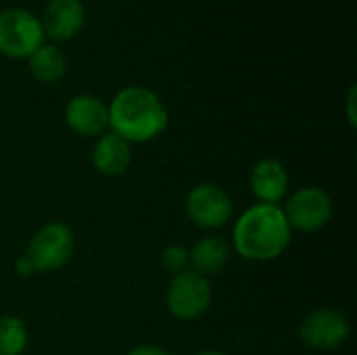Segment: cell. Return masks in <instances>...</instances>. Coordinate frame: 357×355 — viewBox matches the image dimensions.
<instances>
[{"mask_svg":"<svg viewBox=\"0 0 357 355\" xmlns=\"http://www.w3.org/2000/svg\"><path fill=\"white\" fill-rule=\"evenodd\" d=\"M109 107V130L130 144H144L159 138L169 123L163 100L144 86L121 88Z\"/></svg>","mask_w":357,"mask_h":355,"instance_id":"6da1fadb","label":"cell"},{"mask_svg":"<svg viewBox=\"0 0 357 355\" xmlns=\"http://www.w3.org/2000/svg\"><path fill=\"white\" fill-rule=\"evenodd\" d=\"M293 239V230L280 205L255 203L232 228V249L247 262H272L280 257Z\"/></svg>","mask_w":357,"mask_h":355,"instance_id":"7a4b0ae2","label":"cell"},{"mask_svg":"<svg viewBox=\"0 0 357 355\" xmlns=\"http://www.w3.org/2000/svg\"><path fill=\"white\" fill-rule=\"evenodd\" d=\"M75 251V236L71 228L63 222L44 224L33 232L25 249L27 259L38 272H56L65 268Z\"/></svg>","mask_w":357,"mask_h":355,"instance_id":"3957f363","label":"cell"},{"mask_svg":"<svg viewBox=\"0 0 357 355\" xmlns=\"http://www.w3.org/2000/svg\"><path fill=\"white\" fill-rule=\"evenodd\" d=\"M46 44L40 17L23 8L0 10V54L6 59H29Z\"/></svg>","mask_w":357,"mask_h":355,"instance_id":"277c9868","label":"cell"},{"mask_svg":"<svg viewBox=\"0 0 357 355\" xmlns=\"http://www.w3.org/2000/svg\"><path fill=\"white\" fill-rule=\"evenodd\" d=\"M211 299L213 293L209 278L201 276L195 270H186L182 274L172 276L165 293L167 312L182 322L199 320L211 308Z\"/></svg>","mask_w":357,"mask_h":355,"instance_id":"5b68a950","label":"cell"},{"mask_svg":"<svg viewBox=\"0 0 357 355\" xmlns=\"http://www.w3.org/2000/svg\"><path fill=\"white\" fill-rule=\"evenodd\" d=\"M284 218L291 230L314 234L328 226L333 220V199L320 186H303L291 192L284 201Z\"/></svg>","mask_w":357,"mask_h":355,"instance_id":"8992f818","label":"cell"},{"mask_svg":"<svg viewBox=\"0 0 357 355\" xmlns=\"http://www.w3.org/2000/svg\"><path fill=\"white\" fill-rule=\"evenodd\" d=\"M230 195L211 182L197 184L186 197V216L201 230H220L232 220Z\"/></svg>","mask_w":357,"mask_h":355,"instance_id":"52a82bcc","label":"cell"},{"mask_svg":"<svg viewBox=\"0 0 357 355\" xmlns=\"http://www.w3.org/2000/svg\"><path fill=\"white\" fill-rule=\"evenodd\" d=\"M351 326L345 314L322 308L307 314L299 324V339L316 352H335L347 343Z\"/></svg>","mask_w":357,"mask_h":355,"instance_id":"ba28073f","label":"cell"},{"mask_svg":"<svg viewBox=\"0 0 357 355\" xmlns=\"http://www.w3.org/2000/svg\"><path fill=\"white\" fill-rule=\"evenodd\" d=\"M65 123L82 138H98L109 132V107L92 94H77L65 107Z\"/></svg>","mask_w":357,"mask_h":355,"instance_id":"9c48e42d","label":"cell"},{"mask_svg":"<svg viewBox=\"0 0 357 355\" xmlns=\"http://www.w3.org/2000/svg\"><path fill=\"white\" fill-rule=\"evenodd\" d=\"M40 23L44 38L52 42H67L84 29L86 8L82 0H48Z\"/></svg>","mask_w":357,"mask_h":355,"instance_id":"30bf717a","label":"cell"},{"mask_svg":"<svg viewBox=\"0 0 357 355\" xmlns=\"http://www.w3.org/2000/svg\"><path fill=\"white\" fill-rule=\"evenodd\" d=\"M249 186L253 197L264 205H278L289 197L291 178L287 167L272 157L259 159L249 174Z\"/></svg>","mask_w":357,"mask_h":355,"instance_id":"8fae6325","label":"cell"},{"mask_svg":"<svg viewBox=\"0 0 357 355\" xmlns=\"http://www.w3.org/2000/svg\"><path fill=\"white\" fill-rule=\"evenodd\" d=\"M132 144L113 134L111 130L96 138L92 149V165L105 178H119L130 169Z\"/></svg>","mask_w":357,"mask_h":355,"instance_id":"7c38bea8","label":"cell"},{"mask_svg":"<svg viewBox=\"0 0 357 355\" xmlns=\"http://www.w3.org/2000/svg\"><path fill=\"white\" fill-rule=\"evenodd\" d=\"M230 253H232V247L224 239L203 236L190 249V270L199 272L205 278L220 274L230 262Z\"/></svg>","mask_w":357,"mask_h":355,"instance_id":"4fadbf2b","label":"cell"},{"mask_svg":"<svg viewBox=\"0 0 357 355\" xmlns=\"http://www.w3.org/2000/svg\"><path fill=\"white\" fill-rule=\"evenodd\" d=\"M29 73L42 84H59L67 73V59L54 44H42L29 59Z\"/></svg>","mask_w":357,"mask_h":355,"instance_id":"5bb4252c","label":"cell"},{"mask_svg":"<svg viewBox=\"0 0 357 355\" xmlns=\"http://www.w3.org/2000/svg\"><path fill=\"white\" fill-rule=\"evenodd\" d=\"M27 326L17 316H0V355H21L27 347Z\"/></svg>","mask_w":357,"mask_h":355,"instance_id":"9a60e30c","label":"cell"},{"mask_svg":"<svg viewBox=\"0 0 357 355\" xmlns=\"http://www.w3.org/2000/svg\"><path fill=\"white\" fill-rule=\"evenodd\" d=\"M161 264L172 276L182 274L190 270V249L184 245H169L161 253Z\"/></svg>","mask_w":357,"mask_h":355,"instance_id":"2e32d148","label":"cell"},{"mask_svg":"<svg viewBox=\"0 0 357 355\" xmlns=\"http://www.w3.org/2000/svg\"><path fill=\"white\" fill-rule=\"evenodd\" d=\"M356 94H357V88L356 86H351V88H349V92H347V121H349V126H351V128H356L357 126Z\"/></svg>","mask_w":357,"mask_h":355,"instance_id":"e0dca14e","label":"cell"},{"mask_svg":"<svg viewBox=\"0 0 357 355\" xmlns=\"http://www.w3.org/2000/svg\"><path fill=\"white\" fill-rule=\"evenodd\" d=\"M15 270H17V274H19V276H33V274H36V270H33V266H31V262L27 259V255H25V253H21V255L17 257V262H15Z\"/></svg>","mask_w":357,"mask_h":355,"instance_id":"ac0fdd59","label":"cell"},{"mask_svg":"<svg viewBox=\"0 0 357 355\" xmlns=\"http://www.w3.org/2000/svg\"><path fill=\"white\" fill-rule=\"evenodd\" d=\"M128 355H172L167 349L159 347V345H138L134 349H130Z\"/></svg>","mask_w":357,"mask_h":355,"instance_id":"d6986e66","label":"cell"},{"mask_svg":"<svg viewBox=\"0 0 357 355\" xmlns=\"http://www.w3.org/2000/svg\"><path fill=\"white\" fill-rule=\"evenodd\" d=\"M197 355H226L224 352H218V349H205V352H199Z\"/></svg>","mask_w":357,"mask_h":355,"instance_id":"ffe728a7","label":"cell"}]
</instances>
